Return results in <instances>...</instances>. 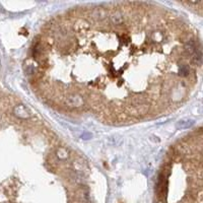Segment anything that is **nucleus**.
I'll use <instances>...</instances> for the list:
<instances>
[{"mask_svg":"<svg viewBox=\"0 0 203 203\" xmlns=\"http://www.w3.org/2000/svg\"><path fill=\"white\" fill-rule=\"evenodd\" d=\"M179 72H180V75L182 76H186L189 72V68L187 67V65H181L179 68Z\"/></svg>","mask_w":203,"mask_h":203,"instance_id":"nucleus-6","label":"nucleus"},{"mask_svg":"<svg viewBox=\"0 0 203 203\" xmlns=\"http://www.w3.org/2000/svg\"><path fill=\"white\" fill-rule=\"evenodd\" d=\"M82 103L83 101H82L81 97L78 95H71L66 98V104L70 107H79L82 105Z\"/></svg>","mask_w":203,"mask_h":203,"instance_id":"nucleus-1","label":"nucleus"},{"mask_svg":"<svg viewBox=\"0 0 203 203\" xmlns=\"http://www.w3.org/2000/svg\"><path fill=\"white\" fill-rule=\"evenodd\" d=\"M14 113H15L16 116L21 117V118H28V117L31 116V113L30 111H28V109L22 105L18 106V107L15 108V110H14Z\"/></svg>","mask_w":203,"mask_h":203,"instance_id":"nucleus-2","label":"nucleus"},{"mask_svg":"<svg viewBox=\"0 0 203 203\" xmlns=\"http://www.w3.org/2000/svg\"><path fill=\"white\" fill-rule=\"evenodd\" d=\"M194 123H195V121L192 119H183L178 122L177 127H178L179 129H188V128L193 126Z\"/></svg>","mask_w":203,"mask_h":203,"instance_id":"nucleus-3","label":"nucleus"},{"mask_svg":"<svg viewBox=\"0 0 203 203\" xmlns=\"http://www.w3.org/2000/svg\"><path fill=\"white\" fill-rule=\"evenodd\" d=\"M110 21H112L114 25H121L123 21H124V18H123L122 13L114 12L112 15L110 16Z\"/></svg>","mask_w":203,"mask_h":203,"instance_id":"nucleus-4","label":"nucleus"},{"mask_svg":"<svg viewBox=\"0 0 203 203\" xmlns=\"http://www.w3.org/2000/svg\"><path fill=\"white\" fill-rule=\"evenodd\" d=\"M106 14H107V12H106L104 9H102V8H98V9H95V10H93V18H98V19L104 18L105 16H106Z\"/></svg>","mask_w":203,"mask_h":203,"instance_id":"nucleus-5","label":"nucleus"}]
</instances>
